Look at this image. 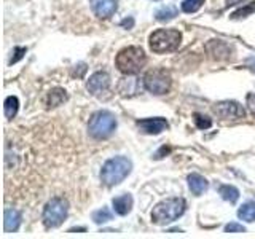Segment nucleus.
Masks as SVG:
<instances>
[{
    "mask_svg": "<svg viewBox=\"0 0 255 239\" xmlns=\"http://www.w3.org/2000/svg\"><path fill=\"white\" fill-rule=\"evenodd\" d=\"M219 195L228 203H236L239 199V190L233 185H220Z\"/></svg>",
    "mask_w": 255,
    "mask_h": 239,
    "instance_id": "20",
    "label": "nucleus"
},
{
    "mask_svg": "<svg viewBox=\"0 0 255 239\" xmlns=\"http://www.w3.org/2000/svg\"><path fill=\"white\" fill-rule=\"evenodd\" d=\"M244 0H227V6L230 5H236V3H243Z\"/></svg>",
    "mask_w": 255,
    "mask_h": 239,
    "instance_id": "31",
    "label": "nucleus"
},
{
    "mask_svg": "<svg viewBox=\"0 0 255 239\" xmlns=\"http://www.w3.org/2000/svg\"><path fill=\"white\" fill-rule=\"evenodd\" d=\"M26 48H22V46H16L14 48V56L11 58V61H10V64H16L19 59H22V56L26 54Z\"/></svg>",
    "mask_w": 255,
    "mask_h": 239,
    "instance_id": "27",
    "label": "nucleus"
},
{
    "mask_svg": "<svg viewBox=\"0 0 255 239\" xmlns=\"http://www.w3.org/2000/svg\"><path fill=\"white\" fill-rule=\"evenodd\" d=\"M206 0H183L182 2V11L185 13H195L204 5Z\"/></svg>",
    "mask_w": 255,
    "mask_h": 239,
    "instance_id": "23",
    "label": "nucleus"
},
{
    "mask_svg": "<svg viewBox=\"0 0 255 239\" xmlns=\"http://www.w3.org/2000/svg\"><path fill=\"white\" fill-rule=\"evenodd\" d=\"M155 2H158V0H155Z\"/></svg>",
    "mask_w": 255,
    "mask_h": 239,
    "instance_id": "32",
    "label": "nucleus"
},
{
    "mask_svg": "<svg viewBox=\"0 0 255 239\" xmlns=\"http://www.w3.org/2000/svg\"><path fill=\"white\" fill-rule=\"evenodd\" d=\"M117 129V118L109 110H99L90 118L88 131L94 139H107Z\"/></svg>",
    "mask_w": 255,
    "mask_h": 239,
    "instance_id": "5",
    "label": "nucleus"
},
{
    "mask_svg": "<svg viewBox=\"0 0 255 239\" xmlns=\"http://www.w3.org/2000/svg\"><path fill=\"white\" fill-rule=\"evenodd\" d=\"M246 228L239 223H228L225 227V233H244Z\"/></svg>",
    "mask_w": 255,
    "mask_h": 239,
    "instance_id": "26",
    "label": "nucleus"
},
{
    "mask_svg": "<svg viewBox=\"0 0 255 239\" xmlns=\"http://www.w3.org/2000/svg\"><path fill=\"white\" fill-rule=\"evenodd\" d=\"M195 123H196V126L199 127V129H209V127L212 126L211 118L203 117V115H199V114L195 115Z\"/></svg>",
    "mask_w": 255,
    "mask_h": 239,
    "instance_id": "25",
    "label": "nucleus"
},
{
    "mask_svg": "<svg viewBox=\"0 0 255 239\" xmlns=\"http://www.w3.org/2000/svg\"><path fill=\"white\" fill-rule=\"evenodd\" d=\"M137 127L140 129V132L143 134H161L163 131H166L169 127V123H167L166 118H145V120H139L137 121Z\"/></svg>",
    "mask_w": 255,
    "mask_h": 239,
    "instance_id": "11",
    "label": "nucleus"
},
{
    "mask_svg": "<svg viewBox=\"0 0 255 239\" xmlns=\"http://www.w3.org/2000/svg\"><path fill=\"white\" fill-rule=\"evenodd\" d=\"M143 85H145V90L151 94H166L171 88V75L164 69L148 70L143 77Z\"/></svg>",
    "mask_w": 255,
    "mask_h": 239,
    "instance_id": "7",
    "label": "nucleus"
},
{
    "mask_svg": "<svg viewBox=\"0 0 255 239\" xmlns=\"http://www.w3.org/2000/svg\"><path fill=\"white\" fill-rule=\"evenodd\" d=\"M66 101H67V94L62 88H54V90H51L50 93H48V98H46L48 107H58Z\"/></svg>",
    "mask_w": 255,
    "mask_h": 239,
    "instance_id": "19",
    "label": "nucleus"
},
{
    "mask_svg": "<svg viewBox=\"0 0 255 239\" xmlns=\"http://www.w3.org/2000/svg\"><path fill=\"white\" fill-rule=\"evenodd\" d=\"M88 91L93 96H102L110 88V77L107 72H94L86 83Z\"/></svg>",
    "mask_w": 255,
    "mask_h": 239,
    "instance_id": "10",
    "label": "nucleus"
},
{
    "mask_svg": "<svg viewBox=\"0 0 255 239\" xmlns=\"http://www.w3.org/2000/svg\"><path fill=\"white\" fill-rule=\"evenodd\" d=\"M69 212V203L64 198H53L46 203L43 209V223L46 228H58L66 220Z\"/></svg>",
    "mask_w": 255,
    "mask_h": 239,
    "instance_id": "6",
    "label": "nucleus"
},
{
    "mask_svg": "<svg viewBox=\"0 0 255 239\" xmlns=\"http://www.w3.org/2000/svg\"><path fill=\"white\" fill-rule=\"evenodd\" d=\"M21 212L18 209H5L3 215V228L6 233H14L21 227Z\"/></svg>",
    "mask_w": 255,
    "mask_h": 239,
    "instance_id": "14",
    "label": "nucleus"
},
{
    "mask_svg": "<svg viewBox=\"0 0 255 239\" xmlns=\"http://www.w3.org/2000/svg\"><path fill=\"white\" fill-rule=\"evenodd\" d=\"M206 50H207V53H209L214 59H217V61L228 59L230 56H231L230 54L231 48L225 42H222V40H211V42L206 45Z\"/></svg>",
    "mask_w": 255,
    "mask_h": 239,
    "instance_id": "13",
    "label": "nucleus"
},
{
    "mask_svg": "<svg viewBox=\"0 0 255 239\" xmlns=\"http://www.w3.org/2000/svg\"><path fill=\"white\" fill-rule=\"evenodd\" d=\"M188 187H190V191L195 196H201L207 190V187H209V182L199 174H190L188 175Z\"/></svg>",
    "mask_w": 255,
    "mask_h": 239,
    "instance_id": "15",
    "label": "nucleus"
},
{
    "mask_svg": "<svg viewBox=\"0 0 255 239\" xmlns=\"http://www.w3.org/2000/svg\"><path fill=\"white\" fill-rule=\"evenodd\" d=\"M132 171V163L126 156H115L104 163L101 169V180L104 185L115 187L122 183Z\"/></svg>",
    "mask_w": 255,
    "mask_h": 239,
    "instance_id": "1",
    "label": "nucleus"
},
{
    "mask_svg": "<svg viewBox=\"0 0 255 239\" xmlns=\"http://www.w3.org/2000/svg\"><path fill=\"white\" fill-rule=\"evenodd\" d=\"M3 110H5V117L6 118L16 117V114H18V110H19L18 98H16V96H8V98L5 99V102H3Z\"/></svg>",
    "mask_w": 255,
    "mask_h": 239,
    "instance_id": "21",
    "label": "nucleus"
},
{
    "mask_svg": "<svg viewBox=\"0 0 255 239\" xmlns=\"http://www.w3.org/2000/svg\"><path fill=\"white\" fill-rule=\"evenodd\" d=\"M120 26L125 27V29H132L134 27V18H126L120 22Z\"/></svg>",
    "mask_w": 255,
    "mask_h": 239,
    "instance_id": "29",
    "label": "nucleus"
},
{
    "mask_svg": "<svg viewBox=\"0 0 255 239\" xmlns=\"http://www.w3.org/2000/svg\"><path fill=\"white\" fill-rule=\"evenodd\" d=\"M132 203L134 199L129 193H125L122 196L118 198H114V201H112V204H114V209L118 215H126L129 214L131 209H132Z\"/></svg>",
    "mask_w": 255,
    "mask_h": 239,
    "instance_id": "16",
    "label": "nucleus"
},
{
    "mask_svg": "<svg viewBox=\"0 0 255 239\" xmlns=\"http://www.w3.org/2000/svg\"><path fill=\"white\" fill-rule=\"evenodd\" d=\"M255 11V2L252 3H247L246 6L239 8L238 11H235L233 14H231V19H241V18H246V16H249L251 13Z\"/></svg>",
    "mask_w": 255,
    "mask_h": 239,
    "instance_id": "24",
    "label": "nucleus"
},
{
    "mask_svg": "<svg viewBox=\"0 0 255 239\" xmlns=\"http://www.w3.org/2000/svg\"><path fill=\"white\" fill-rule=\"evenodd\" d=\"M142 88H145L143 80L134 77V75H126L120 80L118 93H120V96H123V98H132V96H137L142 91Z\"/></svg>",
    "mask_w": 255,
    "mask_h": 239,
    "instance_id": "9",
    "label": "nucleus"
},
{
    "mask_svg": "<svg viewBox=\"0 0 255 239\" xmlns=\"http://www.w3.org/2000/svg\"><path fill=\"white\" fill-rule=\"evenodd\" d=\"M187 209V203L183 198H167L158 203L151 211V222L155 225H167L174 220L182 217Z\"/></svg>",
    "mask_w": 255,
    "mask_h": 239,
    "instance_id": "2",
    "label": "nucleus"
},
{
    "mask_svg": "<svg viewBox=\"0 0 255 239\" xmlns=\"http://www.w3.org/2000/svg\"><path fill=\"white\" fill-rule=\"evenodd\" d=\"M112 217H114V215H112V212L107 209V207H102V209H98V211L93 212V220H94V223H98V225L110 222Z\"/></svg>",
    "mask_w": 255,
    "mask_h": 239,
    "instance_id": "22",
    "label": "nucleus"
},
{
    "mask_svg": "<svg viewBox=\"0 0 255 239\" xmlns=\"http://www.w3.org/2000/svg\"><path fill=\"white\" fill-rule=\"evenodd\" d=\"M247 106H249V110L255 115V93L247 96Z\"/></svg>",
    "mask_w": 255,
    "mask_h": 239,
    "instance_id": "28",
    "label": "nucleus"
},
{
    "mask_svg": "<svg viewBox=\"0 0 255 239\" xmlns=\"http://www.w3.org/2000/svg\"><path fill=\"white\" fill-rule=\"evenodd\" d=\"M214 112L222 120H239L246 117V110L239 102L235 101H222L214 106Z\"/></svg>",
    "mask_w": 255,
    "mask_h": 239,
    "instance_id": "8",
    "label": "nucleus"
},
{
    "mask_svg": "<svg viewBox=\"0 0 255 239\" xmlns=\"http://www.w3.org/2000/svg\"><path fill=\"white\" fill-rule=\"evenodd\" d=\"M145 62H147V56L140 46L123 48L115 58L117 69L125 75H135L145 66Z\"/></svg>",
    "mask_w": 255,
    "mask_h": 239,
    "instance_id": "3",
    "label": "nucleus"
},
{
    "mask_svg": "<svg viewBox=\"0 0 255 239\" xmlns=\"http://www.w3.org/2000/svg\"><path fill=\"white\" fill-rule=\"evenodd\" d=\"M246 67L255 74V56H252V58H249V59L246 61Z\"/></svg>",
    "mask_w": 255,
    "mask_h": 239,
    "instance_id": "30",
    "label": "nucleus"
},
{
    "mask_svg": "<svg viewBox=\"0 0 255 239\" xmlns=\"http://www.w3.org/2000/svg\"><path fill=\"white\" fill-rule=\"evenodd\" d=\"M182 34L177 29H158L150 35L148 43L153 53H171L180 46Z\"/></svg>",
    "mask_w": 255,
    "mask_h": 239,
    "instance_id": "4",
    "label": "nucleus"
},
{
    "mask_svg": "<svg viewBox=\"0 0 255 239\" xmlns=\"http://www.w3.org/2000/svg\"><path fill=\"white\" fill-rule=\"evenodd\" d=\"M177 14H179V8L177 6L166 5V6L158 8V10L155 11V19L159 21V22H167V21L174 19Z\"/></svg>",
    "mask_w": 255,
    "mask_h": 239,
    "instance_id": "17",
    "label": "nucleus"
},
{
    "mask_svg": "<svg viewBox=\"0 0 255 239\" xmlns=\"http://www.w3.org/2000/svg\"><path fill=\"white\" fill-rule=\"evenodd\" d=\"M238 217L247 222V223H252L255 222V201H247L244 203L241 207L238 209Z\"/></svg>",
    "mask_w": 255,
    "mask_h": 239,
    "instance_id": "18",
    "label": "nucleus"
},
{
    "mask_svg": "<svg viewBox=\"0 0 255 239\" xmlns=\"http://www.w3.org/2000/svg\"><path fill=\"white\" fill-rule=\"evenodd\" d=\"M94 14L101 19H109L118 10V0H90Z\"/></svg>",
    "mask_w": 255,
    "mask_h": 239,
    "instance_id": "12",
    "label": "nucleus"
}]
</instances>
